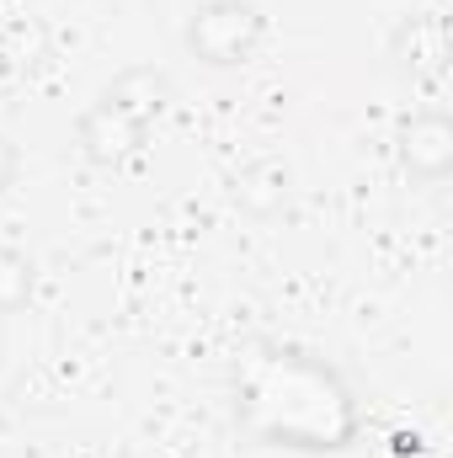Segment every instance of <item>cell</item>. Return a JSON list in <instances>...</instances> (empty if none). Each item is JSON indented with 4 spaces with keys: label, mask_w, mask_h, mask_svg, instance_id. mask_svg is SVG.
Wrapping results in <instances>:
<instances>
[{
    "label": "cell",
    "mask_w": 453,
    "mask_h": 458,
    "mask_svg": "<svg viewBox=\"0 0 453 458\" xmlns=\"http://www.w3.org/2000/svg\"><path fill=\"white\" fill-rule=\"evenodd\" d=\"M235 421L261 448L341 454L357 437V400L321 357L299 346H256L235 368Z\"/></svg>",
    "instance_id": "obj_1"
},
{
    "label": "cell",
    "mask_w": 453,
    "mask_h": 458,
    "mask_svg": "<svg viewBox=\"0 0 453 458\" xmlns=\"http://www.w3.org/2000/svg\"><path fill=\"white\" fill-rule=\"evenodd\" d=\"M389 59L406 81H422V86H438L449 75V21L438 11H422V16H406L395 32H389Z\"/></svg>",
    "instance_id": "obj_4"
},
{
    "label": "cell",
    "mask_w": 453,
    "mask_h": 458,
    "mask_svg": "<svg viewBox=\"0 0 453 458\" xmlns=\"http://www.w3.org/2000/svg\"><path fill=\"white\" fill-rule=\"evenodd\" d=\"M395 155L416 182H443L453 171V117L443 107H422L400 123Z\"/></svg>",
    "instance_id": "obj_5"
},
{
    "label": "cell",
    "mask_w": 453,
    "mask_h": 458,
    "mask_svg": "<svg viewBox=\"0 0 453 458\" xmlns=\"http://www.w3.org/2000/svg\"><path fill=\"white\" fill-rule=\"evenodd\" d=\"M16 171H21V149H16V144L0 133V198L16 187Z\"/></svg>",
    "instance_id": "obj_9"
},
{
    "label": "cell",
    "mask_w": 453,
    "mask_h": 458,
    "mask_svg": "<svg viewBox=\"0 0 453 458\" xmlns=\"http://www.w3.org/2000/svg\"><path fill=\"white\" fill-rule=\"evenodd\" d=\"M38 293V267L27 250L0 245V315H21Z\"/></svg>",
    "instance_id": "obj_8"
},
{
    "label": "cell",
    "mask_w": 453,
    "mask_h": 458,
    "mask_svg": "<svg viewBox=\"0 0 453 458\" xmlns=\"http://www.w3.org/2000/svg\"><path fill=\"white\" fill-rule=\"evenodd\" d=\"M75 144H81V155H86L91 165L117 171V165H128V160L144 155L150 128H144L139 117L117 113L113 102H91V107L81 113V123H75Z\"/></svg>",
    "instance_id": "obj_3"
},
{
    "label": "cell",
    "mask_w": 453,
    "mask_h": 458,
    "mask_svg": "<svg viewBox=\"0 0 453 458\" xmlns=\"http://www.w3.org/2000/svg\"><path fill=\"white\" fill-rule=\"evenodd\" d=\"M102 102H113L117 113L139 117V123L150 128L155 117L176 102V86H171V75H166V70H155V64H133V70H123L113 86L102 91Z\"/></svg>",
    "instance_id": "obj_7"
},
{
    "label": "cell",
    "mask_w": 453,
    "mask_h": 458,
    "mask_svg": "<svg viewBox=\"0 0 453 458\" xmlns=\"http://www.w3.org/2000/svg\"><path fill=\"white\" fill-rule=\"evenodd\" d=\"M229 198H235V208L251 214V219H278V214L288 208V198H294V171H288V160H278V155L245 160V165L229 176Z\"/></svg>",
    "instance_id": "obj_6"
},
{
    "label": "cell",
    "mask_w": 453,
    "mask_h": 458,
    "mask_svg": "<svg viewBox=\"0 0 453 458\" xmlns=\"http://www.w3.org/2000/svg\"><path fill=\"white\" fill-rule=\"evenodd\" d=\"M261 38H267V21H261V11L251 0H203V5H192V16L182 27L187 54L198 64H209V70L245 64L261 48Z\"/></svg>",
    "instance_id": "obj_2"
}]
</instances>
